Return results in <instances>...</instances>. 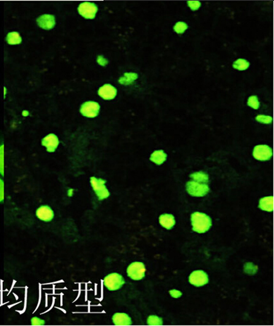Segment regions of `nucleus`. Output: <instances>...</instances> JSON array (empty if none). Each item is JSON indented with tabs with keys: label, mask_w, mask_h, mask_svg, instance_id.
Here are the masks:
<instances>
[{
	"label": "nucleus",
	"mask_w": 274,
	"mask_h": 326,
	"mask_svg": "<svg viewBox=\"0 0 274 326\" xmlns=\"http://www.w3.org/2000/svg\"><path fill=\"white\" fill-rule=\"evenodd\" d=\"M4 199V183L2 180L0 178V203Z\"/></svg>",
	"instance_id": "c85d7f7f"
},
{
	"label": "nucleus",
	"mask_w": 274,
	"mask_h": 326,
	"mask_svg": "<svg viewBox=\"0 0 274 326\" xmlns=\"http://www.w3.org/2000/svg\"><path fill=\"white\" fill-rule=\"evenodd\" d=\"M174 292H175V293H174L173 292V290H170V295H172L173 297H175V298H177V297H179L181 296L182 294H181V292L180 291H177V290H174Z\"/></svg>",
	"instance_id": "c756f323"
},
{
	"label": "nucleus",
	"mask_w": 274,
	"mask_h": 326,
	"mask_svg": "<svg viewBox=\"0 0 274 326\" xmlns=\"http://www.w3.org/2000/svg\"><path fill=\"white\" fill-rule=\"evenodd\" d=\"M259 207L261 210L272 212L274 210V197L268 196V197L263 198L259 201Z\"/></svg>",
	"instance_id": "dca6fc26"
},
{
	"label": "nucleus",
	"mask_w": 274,
	"mask_h": 326,
	"mask_svg": "<svg viewBox=\"0 0 274 326\" xmlns=\"http://www.w3.org/2000/svg\"><path fill=\"white\" fill-rule=\"evenodd\" d=\"M250 66V63L248 61L245 60V59H239L238 60L235 61L234 62V64H233V67H234L235 69L239 70H245L248 69V67Z\"/></svg>",
	"instance_id": "aec40b11"
},
{
	"label": "nucleus",
	"mask_w": 274,
	"mask_h": 326,
	"mask_svg": "<svg viewBox=\"0 0 274 326\" xmlns=\"http://www.w3.org/2000/svg\"><path fill=\"white\" fill-rule=\"evenodd\" d=\"M189 282L196 287L206 285L209 282L208 274L202 270L194 271L189 276Z\"/></svg>",
	"instance_id": "1a4fd4ad"
},
{
	"label": "nucleus",
	"mask_w": 274,
	"mask_h": 326,
	"mask_svg": "<svg viewBox=\"0 0 274 326\" xmlns=\"http://www.w3.org/2000/svg\"><path fill=\"white\" fill-rule=\"evenodd\" d=\"M272 149L267 145H258L253 150V156L259 161H269L272 157Z\"/></svg>",
	"instance_id": "6e6552de"
},
{
	"label": "nucleus",
	"mask_w": 274,
	"mask_h": 326,
	"mask_svg": "<svg viewBox=\"0 0 274 326\" xmlns=\"http://www.w3.org/2000/svg\"><path fill=\"white\" fill-rule=\"evenodd\" d=\"M37 23L40 28L44 30H50L55 25V18L49 14H44L37 19Z\"/></svg>",
	"instance_id": "f8f14e48"
},
{
	"label": "nucleus",
	"mask_w": 274,
	"mask_h": 326,
	"mask_svg": "<svg viewBox=\"0 0 274 326\" xmlns=\"http://www.w3.org/2000/svg\"><path fill=\"white\" fill-rule=\"evenodd\" d=\"M98 95L105 100L114 99L117 95V89L109 84H106L98 89Z\"/></svg>",
	"instance_id": "ddd939ff"
},
{
	"label": "nucleus",
	"mask_w": 274,
	"mask_h": 326,
	"mask_svg": "<svg viewBox=\"0 0 274 326\" xmlns=\"http://www.w3.org/2000/svg\"><path fill=\"white\" fill-rule=\"evenodd\" d=\"M150 326H161L162 325V319L156 316H149L147 321Z\"/></svg>",
	"instance_id": "5701e85b"
},
{
	"label": "nucleus",
	"mask_w": 274,
	"mask_h": 326,
	"mask_svg": "<svg viewBox=\"0 0 274 326\" xmlns=\"http://www.w3.org/2000/svg\"><path fill=\"white\" fill-rule=\"evenodd\" d=\"M159 221H160V224L167 230L171 229L175 224V217L173 215H170V214L161 215L159 218Z\"/></svg>",
	"instance_id": "2eb2a0df"
},
{
	"label": "nucleus",
	"mask_w": 274,
	"mask_h": 326,
	"mask_svg": "<svg viewBox=\"0 0 274 326\" xmlns=\"http://www.w3.org/2000/svg\"><path fill=\"white\" fill-rule=\"evenodd\" d=\"M138 76L136 73H126L124 78H120L119 81V82H120L121 84H130V83H132V82L135 81V80L137 79Z\"/></svg>",
	"instance_id": "412c9836"
},
{
	"label": "nucleus",
	"mask_w": 274,
	"mask_h": 326,
	"mask_svg": "<svg viewBox=\"0 0 274 326\" xmlns=\"http://www.w3.org/2000/svg\"><path fill=\"white\" fill-rule=\"evenodd\" d=\"M186 191L192 196L203 197L208 194L210 188L208 183H200L196 181H191L186 183Z\"/></svg>",
	"instance_id": "f03ea898"
},
{
	"label": "nucleus",
	"mask_w": 274,
	"mask_h": 326,
	"mask_svg": "<svg viewBox=\"0 0 274 326\" xmlns=\"http://www.w3.org/2000/svg\"><path fill=\"white\" fill-rule=\"evenodd\" d=\"M127 275L135 281H139L144 278L146 268L142 262H133L127 267Z\"/></svg>",
	"instance_id": "39448f33"
},
{
	"label": "nucleus",
	"mask_w": 274,
	"mask_h": 326,
	"mask_svg": "<svg viewBox=\"0 0 274 326\" xmlns=\"http://www.w3.org/2000/svg\"><path fill=\"white\" fill-rule=\"evenodd\" d=\"M98 12V8L95 4L89 1L82 3L78 6V12L84 19H95L96 14Z\"/></svg>",
	"instance_id": "423d86ee"
},
{
	"label": "nucleus",
	"mask_w": 274,
	"mask_h": 326,
	"mask_svg": "<svg viewBox=\"0 0 274 326\" xmlns=\"http://www.w3.org/2000/svg\"><path fill=\"white\" fill-rule=\"evenodd\" d=\"M256 121L259 122L263 123V124H270L272 122V118L270 116L259 115V116L256 117Z\"/></svg>",
	"instance_id": "393cba45"
},
{
	"label": "nucleus",
	"mask_w": 274,
	"mask_h": 326,
	"mask_svg": "<svg viewBox=\"0 0 274 326\" xmlns=\"http://www.w3.org/2000/svg\"><path fill=\"white\" fill-rule=\"evenodd\" d=\"M188 5L191 8V10L196 11L200 8V2L199 1H189Z\"/></svg>",
	"instance_id": "bb28decb"
},
{
	"label": "nucleus",
	"mask_w": 274,
	"mask_h": 326,
	"mask_svg": "<svg viewBox=\"0 0 274 326\" xmlns=\"http://www.w3.org/2000/svg\"><path fill=\"white\" fill-rule=\"evenodd\" d=\"M167 159V154L162 150L154 151L151 154V160L152 162L155 163L156 164H162Z\"/></svg>",
	"instance_id": "f3484780"
},
{
	"label": "nucleus",
	"mask_w": 274,
	"mask_h": 326,
	"mask_svg": "<svg viewBox=\"0 0 274 326\" xmlns=\"http://www.w3.org/2000/svg\"><path fill=\"white\" fill-rule=\"evenodd\" d=\"M6 41L9 44L14 45V44H20L22 41V38L17 32H12L6 36Z\"/></svg>",
	"instance_id": "a211bd4d"
},
{
	"label": "nucleus",
	"mask_w": 274,
	"mask_h": 326,
	"mask_svg": "<svg viewBox=\"0 0 274 326\" xmlns=\"http://www.w3.org/2000/svg\"><path fill=\"white\" fill-rule=\"evenodd\" d=\"M191 178H192L196 182H200V183H207L209 182V177L206 173L203 172H195L190 175Z\"/></svg>",
	"instance_id": "6ab92c4d"
},
{
	"label": "nucleus",
	"mask_w": 274,
	"mask_h": 326,
	"mask_svg": "<svg viewBox=\"0 0 274 326\" xmlns=\"http://www.w3.org/2000/svg\"><path fill=\"white\" fill-rule=\"evenodd\" d=\"M188 25L184 22H178L176 25L174 26V30L178 34H182L184 33L185 30H187Z\"/></svg>",
	"instance_id": "4be33fe9"
},
{
	"label": "nucleus",
	"mask_w": 274,
	"mask_h": 326,
	"mask_svg": "<svg viewBox=\"0 0 274 326\" xmlns=\"http://www.w3.org/2000/svg\"><path fill=\"white\" fill-rule=\"evenodd\" d=\"M36 216L43 222H51L54 217V211L49 206L42 205L37 210Z\"/></svg>",
	"instance_id": "9b49d317"
},
{
	"label": "nucleus",
	"mask_w": 274,
	"mask_h": 326,
	"mask_svg": "<svg viewBox=\"0 0 274 326\" xmlns=\"http://www.w3.org/2000/svg\"><path fill=\"white\" fill-rule=\"evenodd\" d=\"M193 230L195 232H207L212 226V220L209 216L202 212H194L191 215Z\"/></svg>",
	"instance_id": "f257e3e1"
},
{
	"label": "nucleus",
	"mask_w": 274,
	"mask_h": 326,
	"mask_svg": "<svg viewBox=\"0 0 274 326\" xmlns=\"http://www.w3.org/2000/svg\"><path fill=\"white\" fill-rule=\"evenodd\" d=\"M99 110L100 105L97 102H87L81 105L80 113L87 118H95L98 116Z\"/></svg>",
	"instance_id": "0eeeda50"
},
{
	"label": "nucleus",
	"mask_w": 274,
	"mask_h": 326,
	"mask_svg": "<svg viewBox=\"0 0 274 326\" xmlns=\"http://www.w3.org/2000/svg\"><path fill=\"white\" fill-rule=\"evenodd\" d=\"M125 284V279L120 274L112 273L107 275L103 279V285L110 291L119 290Z\"/></svg>",
	"instance_id": "20e7f679"
},
{
	"label": "nucleus",
	"mask_w": 274,
	"mask_h": 326,
	"mask_svg": "<svg viewBox=\"0 0 274 326\" xmlns=\"http://www.w3.org/2000/svg\"><path fill=\"white\" fill-rule=\"evenodd\" d=\"M248 105L251 108H254V109H258L259 107V99L256 96H252L248 99Z\"/></svg>",
	"instance_id": "b1692460"
},
{
	"label": "nucleus",
	"mask_w": 274,
	"mask_h": 326,
	"mask_svg": "<svg viewBox=\"0 0 274 326\" xmlns=\"http://www.w3.org/2000/svg\"><path fill=\"white\" fill-rule=\"evenodd\" d=\"M59 143L58 137L54 134H50L44 137L42 141V146L47 148L48 152L53 153L57 149Z\"/></svg>",
	"instance_id": "9d476101"
},
{
	"label": "nucleus",
	"mask_w": 274,
	"mask_h": 326,
	"mask_svg": "<svg viewBox=\"0 0 274 326\" xmlns=\"http://www.w3.org/2000/svg\"><path fill=\"white\" fill-rule=\"evenodd\" d=\"M90 183L95 191L96 196L99 201L106 199L110 196V192L105 186L106 181L101 178L92 177L90 178Z\"/></svg>",
	"instance_id": "7ed1b4c3"
},
{
	"label": "nucleus",
	"mask_w": 274,
	"mask_h": 326,
	"mask_svg": "<svg viewBox=\"0 0 274 326\" xmlns=\"http://www.w3.org/2000/svg\"><path fill=\"white\" fill-rule=\"evenodd\" d=\"M0 174L4 176V146H0Z\"/></svg>",
	"instance_id": "a878e982"
},
{
	"label": "nucleus",
	"mask_w": 274,
	"mask_h": 326,
	"mask_svg": "<svg viewBox=\"0 0 274 326\" xmlns=\"http://www.w3.org/2000/svg\"><path fill=\"white\" fill-rule=\"evenodd\" d=\"M31 324L33 326H42L45 324L44 320L38 317H33L31 319Z\"/></svg>",
	"instance_id": "cd10ccee"
},
{
	"label": "nucleus",
	"mask_w": 274,
	"mask_h": 326,
	"mask_svg": "<svg viewBox=\"0 0 274 326\" xmlns=\"http://www.w3.org/2000/svg\"><path fill=\"white\" fill-rule=\"evenodd\" d=\"M112 320L116 326H130L132 324L131 318L125 313H116L113 316Z\"/></svg>",
	"instance_id": "4468645a"
}]
</instances>
